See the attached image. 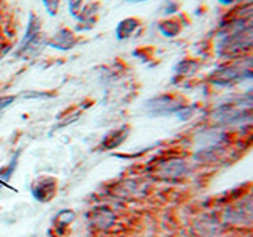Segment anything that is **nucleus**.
I'll return each instance as SVG.
<instances>
[{
  "mask_svg": "<svg viewBox=\"0 0 253 237\" xmlns=\"http://www.w3.org/2000/svg\"><path fill=\"white\" fill-rule=\"evenodd\" d=\"M55 188H57V184H55L54 179L51 177L38 179L35 182V185H32V195H34V198L40 202H46L54 196Z\"/></svg>",
  "mask_w": 253,
  "mask_h": 237,
  "instance_id": "nucleus-1",
  "label": "nucleus"
},
{
  "mask_svg": "<svg viewBox=\"0 0 253 237\" xmlns=\"http://www.w3.org/2000/svg\"><path fill=\"white\" fill-rule=\"evenodd\" d=\"M76 43V37L71 30L68 29H60L54 34V37L49 40V46L55 47V49L60 51H68L75 46Z\"/></svg>",
  "mask_w": 253,
  "mask_h": 237,
  "instance_id": "nucleus-2",
  "label": "nucleus"
},
{
  "mask_svg": "<svg viewBox=\"0 0 253 237\" xmlns=\"http://www.w3.org/2000/svg\"><path fill=\"white\" fill-rule=\"evenodd\" d=\"M139 26V22L138 19H134V18H126L124 19L122 22H119V26L116 29V35L119 40H126V38H130L133 34H134V30L138 29Z\"/></svg>",
  "mask_w": 253,
  "mask_h": 237,
  "instance_id": "nucleus-3",
  "label": "nucleus"
},
{
  "mask_svg": "<svg viewBox=\"0 0 253 237\" xmlns=\"http://www.w3.org/2000/svg\"><path fill=\"white\" fill-rule=\"evenodd\" d=\"M124 130H116V131H111L108 136L103 139V149H113L116 146H119L121 142L125 139V134L126 133H122Z\"/></svg>",
  "mask_w": 253,
  "mask_h": 237,
  "instance_id": "nucleus-4",
  "label": "nucleus"
},
{
  "mask_svg": "<svg viewBox=\"0 0 253 237\" xmlns=\"http://www.w3.org/2000/svg\"><path fill=\"white\" fill-rule=\"evenodd\" d=\"M18 157H19V152H16L14 157L11 158L10 164H8L6 168H3L2 171H0V182H2V184H6V182L11 179L13 172L16 169V166H18Z\"/></svg>",
  "mask_w": 253,
  "mask_h": 237,
  "instance_id": "nucleus-5",
  "label": "nucleus"
},
{
  "mask_svg": "<svg viewBox=\"0 0 253 237\" xmlns=\"http://www.w3.org/2000/svg\"><path fill=\"white\" fill-rule=\"evenodd\" d=\"M44 8L49 16H55L59 11V6H60V0H43Z\"/></svg>",
  "mask_w": 253,
  "mask_h": 237,
  "instance_id": "nucleus-6",
  "label": "nucleus"
},
{
  "mask_svg": "<svg viewBox=\"0 0 253 237\" xmlns=\"http://www.w3.org/2000/svg\"><path fill=\"white\" fill-rule=\"evenodd\" d=\"M83 5H84V0H68V8H70V13L78 18L79 11L83 10Z\"/></svg>",
  "mask_w": 253,
  "mask_h": 237,
  "instance_id": "nucleus-7",
  "label": "nucleus"
},
{
  "mask_svg": "<svg viewBox=\"0 0 253 237\" xmlns=\"http://www.w3.org/2000/svg\"><path fill=\"white\" fill-rule=\"evenodd\" d=\"M16 98H18L16 95H3V97H0V111L10 108L16 101Z\"/></svg>",
  "mask_w": 253,
  "mask_h": 237,
  "instance_id": "nucleus-8",
  "label": "nucleus"
},
{
  "mask_svg": "<svg viewBox=\"0 0 253 237\" xmlns=\"http://www.w3.org/2000/svg\"><path fill=\"white\" fill-rule=\"evenodd\" d=\"M57 218H60V223L68 225V223H71V221H73L75 213L71 212V210H62V212L59 213V215H57Z\"/></svg>",
  "mask_w": 253,
  "mask_h": 237,
  "instance_id": "nucleus-9",
  "label": "nucleus"
},
{
  "mask_svg": "<svg viewBox=\"0 0 253 237\" xmlns=\"http://www.w3.org/2000/svg\"><path fill=\"white\" fill-rule=\"evenodd\" d=\"M126 2H144V0H126Z\"/></svg>",
  "mask_w": 253,
  "mask_h": 237,
  "instance_id": "nucleus-10",
  "label": "nucleus"
}]
</instances>
